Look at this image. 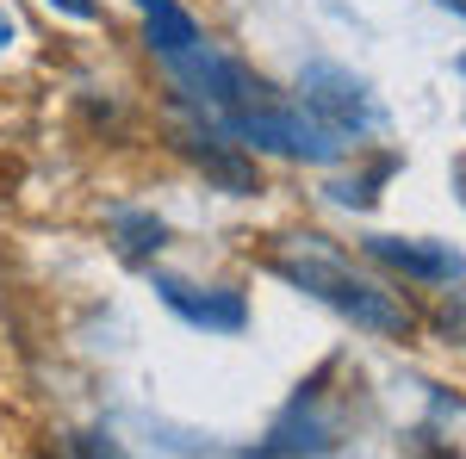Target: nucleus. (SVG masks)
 <instances>
[{"mask_svg": "<svg viewBox=\"0 0 466 459\" xmlns=\"http://www.w3.org/2000/svg\"><path fill=\"white\" fill-rule=\"evenodd\" d=\"M274 267H280L299 292H311V298H323L329 311L355 317L360 329H373V335H410V304L392 298L386 285L360 280L336 248H323V236H299V243H287L280 254H274Z\"/></svg>", "mask_w": 466, "mask_h": 459, "instance_id": "obj_1", "label": "nucleus"}, {"mask_svg": "<svg viewBox=\"0 0 466 459\" xmlns=\"http://www.w3.org/2000/svg\"><path fill=\"white\" fill-rule=\"evenodd\" d=\"M299 94H305V112L318 118L323 131H336V137H367V131H380V106H373V94L360 87L355 75L329 69V63H311L305 81H299Z\"/></svg>", "mask_w": 466, "mask_h": 459, "instance_id": "obj_2", "label": "nucleus"}, {"mask_svg": "<svg viewBox=\"0 0 466 459\" xmlns=\"http://www.w3.org/2000/svg\"><path fill=\"white\" fill-rule=\"evenodd\" d=\"M156 292L168 298V311H180L187 323H199V329H243L249 323V304L237 298V292H218V285H187V280H156Z\"/></svg>", "mask_w": 466, "mask_h": 459, "instance_id": "obj_3", "label": "nucleus"}, {"mask_svg": "<svg viewBox=\"0 0 466 459\" xmlns=\"http://www.w3.org/2000/svg\"><path fill=\"white\" fill-rule=\"evenodd\" d=\"M373 261H386L410 280H461V254L441 243H404V236H373Z\"/></svg>", "mask_w": 466, "mask_h": 459, "instance_id": "obj_4", "label": "nucleus"}, {"mask_svg": "<svg viewBox=\"0 0 466 459\" xmlns=\"http://www.w3.org/2000/svg\"><path fill=\"white\" fill-rule=\"evenodd\" d=\"M137 13H144V32H149V50L162 56V63H180V56H193L206 37L193 25V13H180L175 0H137Z\"/></svg>", "mask_w": 466, "mask_h": 459, "instance_id": "obj_5", "label": "nucleus"}, {"mask_svg": "<svg viewBox=\"0 0 466 459\" xmlns=\"http://www.w3.org/2000/svg\"><path fill=\"white\" fill-rule=\"evenodd\" d=\"M112 224H118V236H125V254H131V261H144V254H156V248H162V224H156V217L118 212Z\"/></svg>", "mask_w": 466, "mask_h": 459, "instance_id": "obj_6", "label": "nucleus"}, {"mask_svg": "<svg viewBox=\"0 0 466 459\" xmlns=\"http://www.w3.org/2000/svg\"><path fill=\"white\" fill-rule=\"evenodd\" d=\"M75 454H81V459H118V447L100 441V434H81V441H75Z\"/></svg>", "mask_w": 466, "mask_h": 459, "instance_id": "obj_7", "label": "nucleus"}, {"mask_svg": "<svg viewBox=\"0 0 466 459\" xmlns=\"http://www.w3.org/2000/svg\"><path fill=\"white\" fill-rule=\"evenodd\" d=\"M50 6H63V13H69V19H94V13H100V6H94V0H50Z\"/></svg>", "mask_w": 466, "mask_h": 459, "instance_id": "obj_8", "label": "nucleus"}, {"mask_svg": "<svg viewBox=\"0 0 466 459\" xmlns=\"http://www.w3.org/2000/svg\"><path fill=\"white\" fill-rule=\"evenodd\" d=\"M13 37H19V25H13V13H6V6H0V56H6V50H13Z\"/></svg>", "mask_w": 466, "mask_h": 459, "instance_id": "obj_9", "label": "nucleus"}, {"mask_svg": "<svg viewBox=\"0 0 466 459\" xmlns=\"http://www.w3.org/2000/svg\"><path fill=\"white\" fill-rule=\"evenodd\" d=\"M454 193H461V199H466V162H461V168H454Z\"/></svg>", "mask_w": 466, "mask_h": 459, "instance_id": "obj_10", "label": "nucleus"}, {"mask_svg": "<svg viewBox=\"0 0 466 459\" xmlns=\"http://www.w3.org/2000/svg\"><path fill=\"white\" fill-rule=\"evenodd\" d=\"M441 6H454V13H461V19H466V0H441Z\"/></svg>", "mask_w": 466, "mask_h": 459, "instance_id": "obj_11", "label": "nucleus"}]
</instances>
